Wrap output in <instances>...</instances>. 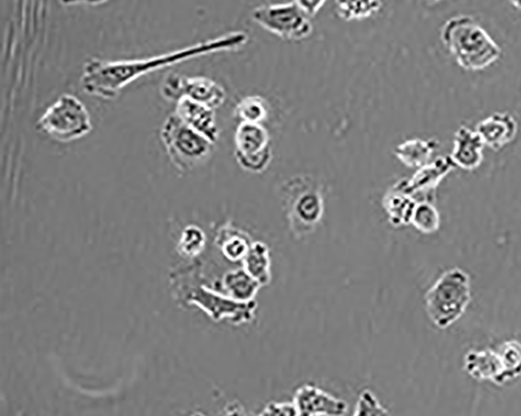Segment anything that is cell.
Segmentation results:
<instances>
[{
	"instance_id": "1",
	"label": "cell",
	"mask_w": 521,
	"mask_h": 416,
	"mask_svg": "<svg viewBox=\"0 0 521 416\" xmlns=\"http://www.w3.org/2000/svg\"><path fill=\"white\" fill-rule=\"evenodd\" d=\"M245 40V35L233 33L153 58L122 61L91 59L84 65L81 85L88 95L112 100L142 75L212 52L236 48Z\"/></svg>"
},
{
	"instance_id": "2",
	"label": "cell",
	"mask_w": 521,
	"mask_h": 416,
	"mask_svg": "<svg viewBox=\"0 0 521 416\" xmlns=\"http://www.w3.org/2000/svg\"><path fill=\"white\" fill-rule=\"evenodd\" d=\"M440 38L458 65L467 71H481L502 56V49L483 26L468 15H458L442 25Z\"/></svg>"
},
{
	"instance_id": "3",
	"label": "cell",
	"mask_w": 521,
	"mask_h": 416,
	"mask_svg": "<svg viewBox=\"0 0 521 416\" xmlns=\"http://www.w3.org/2000/svg\"><path fill=\"white\" fill-rule=\"evenodd\" d=\"M425 300L431 322L440 329L451 327L470 304L469 275L459 268L444 272L427 292Z\"/></svg>"
},
{
	"instance_id": "4",
	"label": "cell",
	"mask_w": 521,
	"mask_h": 416,
	"mask_svg": "<svg viewBox=\"0 0 521 416\" xmlns=\"http://www.w3.org/2000/svg\"><path fill=\"white\" fill-rule=\"evenodd\" d=\"M161 139L173 165L187 172L204 164L213 152V143L172 114L161 129Z\"/></svg>"
},
{
	"instance_id": "5",
	"label": "cell",
	"mask_w": 521,
	"mask_h": 416,
	"mask_svg": "<svg viewBox=\"0 0 521 416\" xmlns=\"http://www.w3.org/2000/svg\"><path fill=\"white\" fill-rule=\"evenodd\" d=\"M36 125L39 132L60 143L79 140L92 130L90 114L84 103L70 94L62 95Z\"/></svg>"
},
{
	"instance_id": "6",
	"label": "cell",
	"mask_w": 521,
	"mask_h": 416,
	"mask_svg": "<svg viewBox=\"0 0 521 416\" xmlns=\"http://www.w3.org/2000/svg\"><path fill=\"white\" fill-rule=\"evenodd\" d=\"M284 193L293 236L296 239L309 236L324 215V198L320 191L312 184L296 180L287 185Z\"/></svg>"
},
{
	"instance_id": "7",
	"label": "cell",
	"mask_w": 521,
	"mask_h": 416,
	"mask_svg": "<svg viewBox=\"0 0 521 416\" xmlns=\"http://www.w3.org/2000/svg\"><path fill=\"white\" fill-rule=\"evenodd\" d=\"M253 18L264 29L286 40H302L313 31L310 15L300 2L259 7Z\"/></svg>"
},
{
	"instance_id": "8",
	"label": "cell",
	"mask_w": 521,
	"mask_h": 416,
	"mask_svg": "<svg viewBox=\"0 0 521 416\" xmlns=\"http://www.w3.org/2000/svg\"><path fill=\"white\" fill-rule=\"evenodd\" d=\"M161 92L166 100L178 102L188 98L212 110L219 108L226 99L225 89L204 76L169 74L162 84Z\"/></svg>"
},
{
	"instance_id": "9",
	"label": "cell",
	"mask_w": 521,
	"mask_h": 416,
	"mask_svg": "<svg viewBox=\"0 0 521 416\" xmlns=\"http://www.w3.org/2000/svg\"><path fill=\"white\" fill-rule=\"evenodd\" d=\"M235 155L246 171L263 172L271 161L270 137L262 124L241 122L235 134Z\"/></svg>"
},
{
	"instance_id": "10",
	"label": "cell",
	"mask_w": 521,
	"mask_h": 416,
	"mask_svg": "<svg viewBox=\"0 0 521 416\" xmlns=\"http://www.w3.org/2000/svg\"><path fill=\"white\" fill-rule=\"evenodd\" d=\"M195 301L215 321L228 319L232 324L239 326L250 324L257 318L258 303H241L233 300L226 294L215 293L203 288L195 295Z\"/></svg>"
},
{
	"instance_id": "11",
	"label": "cell",
	"mask_w": 521,
	"mask_h": 416,
	"mask_svg": "<svg viewBox=\"0 0 521 416\" xmlns=\"http://www.w3.org/2000/svg\"><path fill=\"white\" fill-rule=\"evenodd\" d=\"M455 168L450 156L448 158L440 156V158L428 166L418 169L410 179L398 182L392 189L415 200L418 196L421 197L420 201L432 202L435 199L436 189L442 179L448 176Z\"/></svg>"
},
{
	"instance_id": "12",
	"label": "cell",
	"mask_w": 521,
	"mask_h": 416,
	"mask_svg": "<svg viewBox=\"0 0 521 416\" xmlns=\"http://www.w3.org/2000/svg\"><path fill=\"white\" fill-rule=\"evenodd\" d=\"M293 403L299 416H345L349 404L313 384L296 389Z\"/></svg>"
},
{
	"instance_id": "13",
	"label": "cell",
	"mask_w": 521,
	"mask_h": 416,
	"mask_svg": "<svg viewBox=\"0 0 521 416\" xmlns=\"http://www.w3.org/2000/svg\"><path fill=\"white\" fill-rule=\"evenodd\" d=\"M476 132L485 146L500 151L516 139L518 123L508 112L494 113L477 124Z\"/></svg>"
},
{
	"instance_id": "14",
	"label": "cell",
	"mask_w": 521,
	"mask_h": 416,
	"mask_svg": "<svg viewBox=\"0 0 521 416\" xmlns=\"http://www.w3.org/2000/svg\"><path fill=\"white\" fill-rule=\"evenodd\" d=\"M484 143L476 129L467 126L458 128L454 137V148L450 159L465 171H474L481 167L484 160Z\"/></svg>"
},
{
	"instance_id": "15",
	"label": "cell",
	"mask_w": 521,
	"mask_h": 416,
	"mask_svg": "<svg viewBox=\"0 0 521 416\" xmlns=\"http://www.w3.org/2000/svg\"><path fill=\"white\" fill-rule=\"evenodd\" d=\"M175 114L213 144L218 140V128L212 109L188 98H182L177 102Z\"/></svg>"
},
{
	"instance_id": "16",
	"label": "cell",
	"mask_w": 521,
	"mask_h": 416,
	"mask_svg": "<svg viewBox=\"0 0 521 416\" xmlns=\"http://www.w3.org/2000/svg\"><path fill=\"white\" fill-rule=\"evenodd\" d=\"M467 373L478 380L504 384V366L499 352L493 350L469 351L464 363Z\"/></svg>"
},
{
	"instance_id": "17",
	"label": "cell",
	"mask_w": 521,
	"mask_h": 416,
	"mask_svg": "<svg viewBox=\"0 0 521 416\" xmlns=\"http://www.w3.org/2000/svg\"><path fill=\"white\" fill-rule=\"evenodd\" d=\"M216 245L231 262H243L254 241L250 234L232 225H222L216 233Z\"/></svg>"
},
{
	"instance_id": "18",
	"label": "cell",
	"mask_w": 521,
	"mask_h": 416,
	"mask_svg": "<svg viewBox=\"0 0 521 416\" xmlns=\"http://www.w3.org/2000/svg\"><path fill=\"white\" fill-rule=\"evenodd\" d=\"M439 147L436 139H411L395 148V155L408 168L421 169L432 163L433 154Z\"/></svg>"
},
{
	"instance_id": "19",
	"label": "cell",
	"mask_w": 521,
	"mask_h": 416,
	"mask_svg": "<svg viewBox=\"0 0 521 416\" xmlns=\"http://www.w3.org/2000/svg\"><path fill=\"white\" fill-rule=\"evenodd\" d=\"M226 295L241 303L256 301L262 286L244 269L228 272L221 280Z\"/></svg>"
},
{
	"instance_id": "20",
	"label": "cell",
	"mask_w": 521,
	"mask_h": 416,
	"mask_svg": "<svg viewBox=\"0 0 521 416\" xmlns=\"http://www.w3.org/2000/svg\"><path fill=\"white\" fill-rule=\"evenodd\" d=\"M243 269L251 275L263 288L270 284L271 256L269 247L260 241L254 242L243 259Z\"/></svg>"
},
{
	"instance_id": "21",
	"label": "cell",
	"mask_w": 521,
	"mask_h": 416,
	"mask_svg": "<svg viewBox=\"0 0 521 416\" xmlns=\"http://www.w3.org/2000/svg\"><path fill=\"white\" fill-rule=\"evenodd\" d=\"M416 203L414 198L391 189L383 201L390 224L394 227L409 225Z\"/></svg>"
},
{
	"instance_id": "22",
	"label": "cell",
	"mask_w": 521,
	"mask_h": 416,
	"mask_svg": "<svg viewBox=\"0 0 521 416\" xmlns=\"http://www.w3.org/2000/svg\"><path fill=\"white\" fill-rule=\"evenodd\" d=\"M411 225L425 234H432L440 227V215L430 201H417L411 217Z\"/></svg>"
},
{
	"instance_id": "23",
	"label": "cell",
	"mask_w": 521,
	"mask_h": 416,
	"mask_svg": "<svg viewBox=\"0 0 521 416\" xmlns=\"http://www.w3.org/2000/svg\"><path fill=\"white\" fill-rule=\"evenodd\" d=\"M269 107L260 96H248L240 100L235 108V115L242 122L261 124L267 119Z\"/></svg>"
},
{
	"instance_id": "24",
	"label": "cell",
	"mask_w": 521,
	"mask_h": 416,
	"mask_svg": "<svg viewBox=\"0 0 521 416\" xmlns=\"http://www.w3.org/2000/svg\"><path fill=\"white\" fill-rule=\"evenodd\" d=\"M499 354L504 366V382L518 378L521 375V344L515 341L504 343Z\"/></svg>"
},
{
	"instance_id": "25",
	"label": "cell",
	"mask_w": 521,
	"mask_h": 416,
	"mask_svg": "<svg viewBox=\"0 0 521 416\" xmlns=\"http://www.w3.org/2000/svg\"><path fill=\"white\" fill-rule=\"evenodd\" d=\"M353 416H390L374 392L369 389L361 392Z\"/></svg>"
},
{
	"instance_id": "26",
	"label": "cell",
	"mask_w": 521,
	"mask_h": 416,
	"mask_svg": "<svg viewBox=\"0 0 521 416\" xmlns=\"http://www.w3.org/2000/svg\"><path fill=\"white\" fill-rule=\"evenodd\" d=\"M206 246V236L201 228L196 226L187 227L180 241L181 250L189 256L201 253Z\"/></svg>"
},
{
	"instance_id": "27",
	"label": "cell",
	"mask_w": 521,
	"mask_h": 416,
	"mask_svg": "<svg viewBox=\"0 0 521 416\" xmlns=\"http://www.w3.org/2000/svg\"><path fill=\"white\" fill-rule=\"evenodd\" d=\"M337 6L339 8L338 14L346 20L366 18L378 12L381 8V4L377 2L337 3Z\"/></svg>"
},
{
	"instance_id": "28",
	"label": "cell",
	"mask_w": 521,
	"mask_h": 416,
	"mask_svg": "<svg viewBox=\"0 0 521 416\" xmlns=\"http://www.w3.org/2000/svg\"><path fill=\"white\" fill-rule=\"evenodd\" d=\"M257 416H299L293 402H270Z\"/></svg>"
},
{
	"instance_id": "29",
	"label": "cell",
	"mask_w": 521,
	"mask_h": 416,
	"mask_svg": "<svg viewBox=\"0 0 521 416\" xmlns=\"http://www.w3.org/2000/svg\"><path fill=\"white\" fill-rule=\"evenodd\" d=\"M221 416H250L239 402H233L227 406Z\"/></svg>"
},
{
	"instance_id": "30",
	"label": "cell",
	"mask_w": 521,
	"mask_h": 416,
	"mask_svg": "<svg viewBox=\"0 0 521 416\" xmlns=\"http://www.w3.org/2000/svg\"><path fill=\"white\" fill-rule=\"evenodd\" d=\"M191 416H206V415L203 414V413H194V414H192Z\"/></svg>"
}]
</instances>
